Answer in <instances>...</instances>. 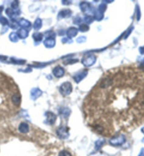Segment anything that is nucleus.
<instances>
[{
    "instance_id": "f03ea898",
    "label": "nucleus",
    "mask_w": 144,
    "mask_h": 156,
    "mask_svg": "<svg viewBox=\"0 0 144 156\" xmlns=\"http://www.w3.org/2000/svg\"><path fill=\"white\" fill-rule=\"evenodd\" d=\"M110 142L113 145H120V144H122L125 142V138L122 135H119V136L115 137V138L112 139Z\"/></svg>"
},
{
    "instance_id": "39448f33",
    "label": "nucleus",
    "mask_w": 144,
    "mask_h": 156,
    "mask_svg": "<svg viewBox=\"0 0 144 156\" xmlns=\"http://www.w3.org/2000/svg\"><path fill=\"white\" fill-rule=\"evenodd\" d=\"M58 156H72L71 154L67 151H62L59 153Z\"/></svg>"
},
{
    "instance_id": "f257e3e1",
    "label": "nucleus",
    "mask_w": 144,
    "mask_h": 156,
    "mask_svg": "<svg viewBox=\"0 0 144 156\" xmlns=\"http://www.w3.org/2000/svg\"><path fill=\"white\" fill-rule=\"evenodd\" d=\"M86 107L111 113L144 114V70L121 66L105 73L86 98Z\"/></svg>"
},
{
    "instance_id": "423d86ee",
    "label": "nucleus",
    "mask_w": 144,
    "mask_h": 156,
    "mask_svg": "<svg viewBox=\"0 0 144 156\" xmlns=\"http://www.w3.org/2000/svg\"><path fill=\"white\" fill-rule=\"evenodd\" d=\"M139 156H144V152H142V154H141Z\"/></svg>"
},
{
    "instance_id": "7ed1b4c3",
    "label": "nucleus",
    "mask_w": 144,
    "mask_h": 156,
    "mask_svg": "<svg viewBox=\"0 0 144 156\" xmlns=\"http://www.w3.org/2000/svg\"><path fill=\"white\" fill-rule=\"evenodd\" d=\"M29 128H28V125H27L26 123H22L20 124V127H19V130L20 132L23 133H26L28 131Z\"/></svg>"
},
{
    "instance_id": "20e7f679",
    "label": "nucleus",
    "mask_w": 144,
    "mask_h": 156,
    "mask_svg": "<svg viewBox=\"0 0 144 156\" xmlns=\"http://www.w3.org/2000/svg\"><path fill=\"white\" fill-rule=\"evenodd\" d=\"M48 119H49L50 123L52 124L55 121V120H56V115H54L52 113H49V116H48Z\"/></svg>"
}]
</instances>
